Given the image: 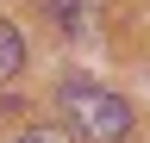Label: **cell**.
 <instances>
[{
	"label": "cell",
	"mask_w": 150,
	"mask_h": 143,
	"mask_svg": "<svg viewBox=\"0 0 150 143\" xmlns=\"http://www.w3.org/2000/svg\"><path fill=\"white\" fill-rule=\"evenodd\" d=\"M56 112H63V131H75V143H125L131 137V106H125V93H112V87L88 81V75H63Z\"/></svg>",
	"instance_id": "cell-1"
},
{
	"label": "cell",
	"mask_w": 150,
	"mask_h": 143,
	"mask_svg": "<svg viewBox=\"0 0 150 143\" xmlns=\"http://www.w3.org/2000/svg\"><path fill=\"white\" fill-rule=\"evenodd\" d=\"M38 13H44V19L56 25V31H81V19H88V0H38Z\"/></svg>",
	"instance_id": "cell-2"
},
{
	"label": "cell",
	"mask_w": 150,
	"mask_h": 143,
	"mask_svg": "<svg viewBox=\"0 0 150 143\" xmlns=\"http://www.w3.org/2000/svg\"><path fill=\"white\" fill-rule=\"evenodd\" d=\"M19 68H25V38H19V25L0 19V81H13Z\"/></svg>",
	"instance_id": "cell-3"
},
{
	"label": "cell",
	"mask_w": 150,
	"mask_h": 143,
	"mask_svg": "<svg viewBox=\"0 0 150 143\" xmlns=\"http://www.w3.org/2000/svg\"><path fill=\"white\" fill-rule=\"evenodd\" d=\"M13 143H69V131H50V124H25Z\"/></svg>",
	"instance_id": "cell-4"
}]
</instances>
